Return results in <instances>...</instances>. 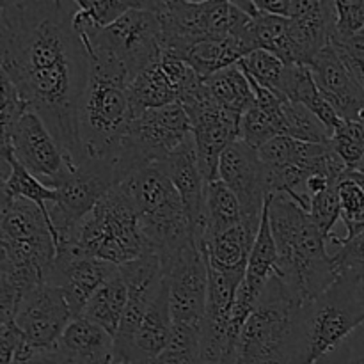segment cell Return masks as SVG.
Masks as SVG:
<instances>
[{"mask_svg":"<svg viewBox=\"0 0 364 364\" xmlns=\"http://www.w3.org/2000/svg\"><path fill=\"white\" fill-rule=\"evenodd\" d=\"M7 164L11 166V173L6 180H2V194L28 199V201L36 203L48 215V208L57 203L55 188L46 187L38 178L32 176L14 156L7 162H2V166H7Z\"/></svg>","mask_w":364,"mask_h":364,"instance_id":"obj_29","label":"cell"},{"mask_svg":"<svg viewBox=\"0 0 364 364\" xmlns=\"http://www.w3.org/2000/svg\"><path fill=\"white\" fill-rule=\"evenodd\" d=\"M309 68L320 95L336 110L341 121L361 119L364 116V85L345 68L333 45L323 48Z\"/></svg>","mask_w":364,"mask_h":364,"instance_id":"obj_18","label":"cell"},{"mask_svg":"<svg viewBox=\"0 0 364 364\" xmlns=\"http://www.w3.org/2000/svg\"><path fill=\"white\" fill-rule=\"evenodd\" d=\"M0 244L4 262L45 276L57 256L50 217L36 203L7 194L0 203Z\"/></svg>","mask_w":364,"mask_h":364,"instance_id":"obj_7","label":"cell"},{"mask_svg":"<svg viewBox=\"0 0 364 364\" xmlns=\"http://www.w3.org/2000/svg\"><path fill=\"white\" fill-rule=\"evenodd\" d=\"M9 148L14 159L32 176L38 178L50 188H57V185L71 169L63 148L55 141L52 132L31 109L21 116V119L14 127Z\"/></svg>","mask_w":364,"mask_h":364,"instance_id":"obj_14","label":"cell"},{"mask_svg":"<svg viewBox=\"0 0 364 364\" xmlns=\"http://www.w3.org/2000/svg\"><path fill=\"white\" fill-rule=\"evenodd\" d=\"M89 55V82L80 110V139L87 159L114 164L121 141L135 119L127 73L89 25H75Z\"/></svg>","mask_w":364,"mask_h":364,"instance_id":"obj_2","label":"cell"},{"mask_svg":"<svg viewBox=\"0 0 364 364\" xmlns=\"http://www.w3.org/2000/svg\"><path fill=\"white\" fill-rule=\"evenodd\" d=\"M277 263H279V255H277V245L276 240H274L272 228H270L269 201H267L265 210H263L262 224H259L258 237H256L251 256H249L244 281L245 287L258 299L262 297L267 283L276 276Z\"/></svg>","mask_w":364,"mask_h":364,"instance_id":"obj_26","label":"cell"},{"mask_svg":"<svg viewBox=\"0 0 364 364\" xmlns=\"http://www.w3.org/2000/svg\"><path fill=\"white\" fill-rule=\"evenodd\" d=\"M128 306V290L123 277L117 272L116 276L110 277L98 291L91 297L87 306L82 311V318L96 323L112 338H116L119 331L121 320H123L124 311Z\"/></svg>","mask_w":364,"mask_h":364,"instance_id":"obj_25","label":"cell"},{"mask_svg":"<svg viewBox=\"0 0 364 364\" xmlns=\"http://www.w3.org/2000/svg\"><path fill=\"white\" fill-rule=\"evenodd\" d=\"M281 135L297 139L311 144H329L331 134L322 121L309 109L301 103L287 100L283 105V123H281Z\"/></svg>","mask_w":364,"mask_h":364,"instance_id":"obj_30","label":"cell"},{"mask_svg":"<svg viewBox=\"0 0 364 364\" xmlns=\"http://www.w3.org/2000/svg\"><path fill=\"white\" fill-rule=\"evenodd\" d=\"M191 135V117L181 103L148 110L128 127L114 166L124 181L135 171L169 159Z\"/></svg>","mask_w":364,"mask_h":364,"instance_id":"obj_6","label":"cell"},{"mask_svg":"<svg viewBox=\"0 0 364 364\" xmlns=\"http://www.w3.org/2000/svg\"><path fill=\"white\" fill-rule=\"evenodd\" d=\"M121 181L119 171L109 160L87 159L82 166L71 167L57 185V203L48 208L57 247L73 240L78 224Z\"/></svg>","mask_w":364,"mask_h":364,"instance_id":"obj_9","label":"cell"},{"mask_svg":"<svg viewBox=\"0 0 364 364\" xmlns=\"http://www.w3.org/2000/svg\"><path fill=\"white\" fill-rule=\"evenodd\" d=\"M306 304L276 274L244 327L230 364H301Z\"/></svg>","mask_w":364,"mask_h":364,"instance_id":"obj_4","label":"cell"},{"mask_svg":"<svg viewBox=\"0 0 364 364\" xmlns=\"http://www.w3.org/2000/svg\"><path fill=\"white\" fill-rule=\"evenodd\" d=\"M71 320L73 315L63 290L45 283L23 295L14 322L23 334L25 343L45 352L59 345Z\"/></svg>","mask_w":364,"mask_h":364,"instance_id":"obj_15","label":"cell"},{"mask_svg":"<svg viewBox=\"0 0 364 364\" xmlns=\"http://www.w3.org/2000/svg\"><path fill=\"white\" fill-rule=\"evenodd\" d=\"M160 164L183 201L194 240L201 247L206 237V185L208 183L205 181L199 166L194 135H191L169 159Z\"/></svg>","mask_w":364,"mask_h":364,"instance_id":"obj_17","label":"cell"},{"mask_svg":"<svg viewBox=\"0 0 364 364\" xmlns=\"http://www.w3.org/2000/svg\"><path fill=\"white\" fill-rule=\"evenodd\" d=\"M128 95H130L135 117H139L148 110L162 109V107L176 103L178 96H180V87L167 77L166 71L156 60L130 82Z\"/></svg>","mask_w":364,"mask_h":364,"instance_id":"obj_24","label":"cell"},{"mask_svg":"<svg viewBox=\"0 0 364 364\" xmlns=\"http://www.w3.org/2000/svg\"><path fill=\"white\" fill-rule=\"evenodd\" d=\"M255 50H258V46L251 32L247 38L206 39V41L198 43L185 53L183 60L199 78L206 80L212 75L238 64Z\"/></svg>","mask_w":364,"mask_h":364,"instance_id":"obj_22","label":"cell"},{"mask_svg":"<svg viewBox=\"0 0 364 364\" xmlns=\"http://www.w3.org/2000/svg\"><path fill=\"white\" fill-rule=\"evenodd\" d=\"M308 213L311 217L313 224L318 228V231L327 240L338 230L341 223V205L340 194H338V185H333V187L316 194L311 199Z\"/></svg>","mask_w":364,"mask_h":364,"instance_id":"obj_35","label":"cell"},{"mask_svg":"<svg viewBox=\"0 0 364 364\" xmlns=\"http://www.w3.org/2000/svg\"><path fill=\"white\" fill-rule=\"evenodd\" d=\"M359 121H363V123H364V116H363V117H361V119H359ZM358 173H363V174H364V160H363V164H361V166H359Z\"/></svg>","mask_w":364,"mask_h":364,"instance_id":"obj_44","label":"cell"},{"mask_svg":"<svg viewBox=\"0 0 364 364\" xmlns=\"http://www.w3.org/2000/svg\"><path fill=\"white\" fill-rule=\"evenodd\" d=\"M331 146L347 164L348 171H358L364 160V123L343 121L331 137Z\"/></svg>","mask_w":364,"mask_h":364,"instance_id":"obj_34","label":"cell"},{"mask_svg":"<svg viewBox=\"0 0 364 364\" xmlns=\"http://www.w3.org/2000/svg\"><path fill=\"white\" fill-rule=\"evenodd\" d=\"M269 220L277 245V276L302 302H313L338 279L327 240L306 210L287 196H269Z\"/></svg>","mask_w":364,"mask_h":364,"instance_id":"obj_3","label":"cell"},{"mask_svg":"<svg viewBox=\"0 0 364 364\" xmlns=\"http://www.w3.org/2000/svg\"><path fill=\"white\" fill-rule=\"evenodd\" d=\"M322 361L326 364H364V323Z\"/></svg>","mask_w":364,"mask_h":364,"instance_id":"obj_39","label":"cell"},{"mask_svg":"<svg viewBox=\"0 0 364 364\" xmlns=\"http://www.w3.org/2000/svg\"><path fill=\"white\" fill-rule=\"evenodd\" d=\"M363 323L364 313L355 302L354 281L338 277L326 294L306 304L301 364L322 361Z\"/></svg>","mask_w":364,"mask_h":364,"instance_id":"obj_10","label":"cell"},{"mask_svg":"<svg viewBox=\"0 0 364 364\" xmlns=\"http://www.w3.org/2000/svg\"><path fill=\"white\" fill-rule=\"evenodd\" d=\"M238 66L244 70L245 75L258 82L262 87L276 92L277 96L284 100L283 84L284 75H287L288 64L283 63L277 55L267 52V50H255L252 53L245 55L238 63Z\"/></svg>","mask_w":364,"mask_h":364,"instance_id":"obj_32","label":"cell"},{"mask_svg":"<svg viewBox=\"0 0 364 364\" xmlns=\"http://www.w3.org/2000/svg\"><path fill=\"white\" fill-rule=\"evenodd\" d=\"M336 25L333 39H350L364 32V2L363 0H338Z\"/></svg>","mask_w":364,"mask_h":364,"instance_id":"obj_38","label":"cell"},{"mask_svg":"<svg viewBox=\"0 0 364 364\" xmlns=\"http://www.w3.org/2000/svg\"><path fill=\"white\" fill-rule=\"evenodd\" d=\"M352 173H354V176L358 178L359 181H363V183H364V174L363 173H358V171H352Z\"/></svg>","mask_w":364,"mask_h":364,"instance_id":"obj_43","label":"cell"},{"mask_svg":"<svg viewBox=\"0 0 364 364\" xmlns=\"http://www.w3.org/2000/svg\"><path fill=\"white\" fill-rule=\"evenodd\" d=\"M95 32L119 60L128 82L155 64L162 53V27L149 0L124 13L107 28H95Z\"/></svg>","mask_w":364,"mask_h":364,"instance_id":"obj_11","label":"cell"},{"mask_svg":"<svg viewBox=\"0 0 364 364\" xmlns=\"http://www.w3.org/2000/svg\"><path fill=\"white\" fill-rule=\"evenodd\" d=\"M347 279V277H345ZM354 297L358 306L361 308V311L364 313V277L359 281H354Z\"/></svg>","mask_w":364,"mask_h":364,"instance_id":"obj_42","label":"cell"},{"mask_svg":"<svg viewBox=\"0 0 364 364\" xmlns=\"http://www.w3.org/2000/svg\"><path fill=\"white\" fill-rule=\"evenodd\" d=\"M23 343V334L16 322L0 323V364H13L18 348Z\"/></svg>","mask_w":364,"mask_h":364,"instance_id":"obj_40","label":"cell"},{"mask_svg":"<svg viewBox=\"0 0 364 364\" xmlns=\"http://www.w3.org/2000/svg\"><path fill=\"white\" fill-rule=\"evenodd\" d=\"M338 277L359 281L364 277V233L331 251Z\"/></svg>","mask_w":364,"mask_h":364,"instance_id":"obj_37","label":"cell"},{"mask_svg":"<svg viewBox=\"0 0 364 364\" xmlns=\"http://www.w3.org/2000/svg\"><path fill=\"white\" fill-rule=\"evenodd\" d=\"M117 272L119 267L84 255L73 242H68L57 247L46 283L63 290L71 315L78 318L92 295Z\"/></svg>","mask_w":364,"mask_h":364,"instance_id":"obj_13","label":"cell"},{"mask_svg":"<svg viewBox=\"0 0 364 364\" xmlns=\"http://www.w3.org/2000/svg\"><path fill=\"white\" fill-rule=\"evenodd\" d=\"M73 242L84 255L121 267L148 252L139 212L123 185L114 187L78 224Z\"/></svg>","mask_w":364,"mask_h":364,"instance_id":"obj_5","label":"cell"},{"mask_svg":"<svg viewBox=\"0 0 364 364\" xmlns=\"http://www.w3.org/2000/svg\"><path fill=\"white\" fill-rule=\"evenodd\" d=\"M110 364H130V363H127V361H121V359H114L112 363Z\"/></svg>","mask_w":364,"mask_h":364,"instance_id":"obj_45","label":"cell"},{"mask_svg":"<svg viewBox=\"0 0 364 364\" xmlns=\"http://www.w3.org/2000/svg\"><path fill=\"white\" fill-rule=\"evenodd\" d=\"M219 180L224 181L240 201L242 224L258 235L269 198L259 153L245 142H233L220 156Z\"/></svg>","mask_w":364,"mask_h":364,"instance_id":"obj_16","label":"cell"},{"mask_svg":"<svg viewBox=\"0 0 364 364\" xmlns=\"http://www.w3.org/2000/svg\"><path fill=\"white\" fill-rule=\"evenodd\" d=\"M130 194L139 219H155L187 213L176 187L164 171L162 164H151L135 171L124 181H121ZM188 215V213H187Z\"/></svg>","mask_w":364,"mask_h":364,"instance_id":"obj_19","label":"cell"},{"mask_svg":"<svg viewBox=\"0 0 364 364\" xmlns=\"http://www.w3.org/2000/svg\"><path fill=\"white\" fill-rule=\"evenodd\" d=\"M258 235L252 233L244 224L205 242L203 252L208 267L226 274V276L245 279L249 256Z\"/></svg>","mask_w":364,"mask_h":364,"instance_id":"obj_23","label":"cell"},{"mask_svg":"<svg viewBox=\"0 0 364 364\" xmlns=\"http://www.w3.org/2000/svg\"><path fill=\"white\" fill-rule=\"evenodd\" d=\"M173 333V315H171L169 287H162L160 294L146 311L141 327L127 348L114 354V359H121L130 364H148L167 347Z\"/></svg>","mask_w":364,"mask_h":364,"instance_id":"obj_20","label":"cell"},{"mask_svg":"<svg viewBox=\"0 0 364 364\" xmlns=\"http://www.w3.org/2000/svg\"><path fill=\"white\" fill-rule=\"evenodd\" d=\"M205 82L215 102L224 110L240 117V119L247 110L256 107L255 92H252L251 84H249L247 77L238 64L212 75Z\"/></svg>","mask_w":364,"mask_h":364,"instance_id":"obj_27","label":"cell"},{"mask_svg":"<svg viewBox=\"0 0 364 364\" xmlns=\"http://www.w3.org/2000/svg\"><path fill=\"white\" fill-rule=\"evenodd\" d=\"M23 364H63V361L59 359V354H57V347H55L52 348V350L36 352L34 358H32L28 363H23Z\"/></svg>","mask_w":364,"mask_h":364,"instance_id":"obj_41","label":"cell"},{"mask_svg":"<svg viewBox=\"0 0 364 364\" xmlns=\"http://www.w3.org/2000/svg\"><path fill=\"white\" fill-rule=\"evenodd\" d=\"M192 123L199 166L206 183L219 180L223 153L238 141L240 117L224 110L210 92L208 85L191 70L178 96Z\"/></svg>","mask_w":364,"mask_h":364,"instance_id":"obj_8","label":"cell"},{"mask_svg":"<svg viewBox=\"0 0 364 364\" xmlns=\"http://www.w3.org/2000/svg\"><path fill=\"white\" fill-rule=\"evenodd\" d=\"M363 34H364V32H363Z\"/></svg>","mask_w":364,"mask_h":364,"instance_id":"obj_47","label":"cell"},{"mask_svg":"<svg viewBox=\"0 0 364 364\" xmlns=\"http://www.w3.org/2000/svg\"><path fill=\"white\" fill-rule=\"evenodd\" d=\"M139 4V0H77L75 25L107 28Z\"/></svg>","mask_w":364,"mask_h":364,"instance_id":"obj_33","label":"cell"},{"mask_svg":"<svg viewBox=\"0 0 364 364\" xmlns=\"http://www.w3.org/2000/svg\"><path fill=\"white\" fill-rule=\"evenodd\" d=\"M242 224V206L224 181L206 185V237L205 242ZM205 245V244H203ZM201 245V247H203Z\"/></svg>","mask_w":364,"mask_h":364,"instance_id":"obj_28","label":"cell"},{"mask_svg":"<svg viewBox=\"0 0 364 364\" xmlns=\"http://www.w3.org/2000/svg\"><path fill=\"white\" fill-rule=\"evenodd\" d=\"M316 364H326V363H323V361H318Z\"/></svg>","mask_w":364,"mask_h":364,"instance_id":"obj_46","label":"cell"},{"mask_svg":"<svg viewBox=\"0 0 364 364\" xmlns=\"http://www.w3.org/2000/svg\"><path fill=\"white\" fill-rule=\"evenodd\" d=\"M57 354L63 364H110L114 361V338L89 320H71L64 331Z\"/></svg>","mask_w":364,"mask_h":364,"instance_id":"obj_21","label":"cell"},{"mask_svg":"<svg viewBox=\"0 0 364 364\" xmlns=\"http://www.w3.org/2000/svg\"><path fill=\"white\" fill-rule=\"evenodd\" d=\"M338 194H340L345 244L364 233V183L354 176L352 171H348L343 180L338 183Z\"/></svg>","mask_w":364,"mask_h":364,"instance_id":"obj_31","label":"cell"},{"mask_svg":"<svg viewBox=\"0 0 364 364\" xmlns=\"http://www.w3.org/2000/svg\"><path fill=\"white\" fill-rule=\"evenodd\" d=\"M75 13L77 2H0V73L41 117L71 167L87 160L80 110L89 55Z\"/></svg>","mask_w":364,"mask_h":364,"instance_id":"obj_1","label":"cell"},{"mask_svg":"<svg viewBox=\"0 0 364 364\" xmlns=\"http://www.w3.org/2000/svg\"><path fill=\"white\" fill-rule=\"evenodd\" d=\"M173 323L201 333L208 299V263L198 242H191L164 269Z\"/></svg>","mask_w":364,"mask_h":364,"instance_id":"obj_12","label":"cell"},{"mask_svg":"<svg viewBox=\"0 0 364 364\" xmlns=\"http://www.w3.org/2000/svg\"><path fill=\"white\" fill-rule=\"evenodd\" d=\"M277 135L279 134H277L272 119L265 112H262L258 107H252L251 110H247L242 116L238 141L245 142V144L251 146L256 151H259L267 142H270Z\"/></svg>","mask_w":364,"mask_h":364,"instance_id":"obj_36","label":"cell"}]
</instances>
